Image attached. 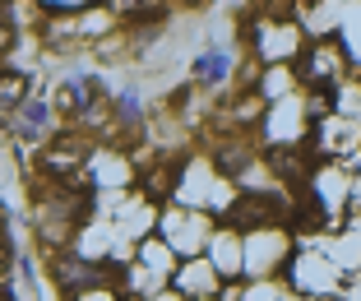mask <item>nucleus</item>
I'll return each mask as SVG.
<instances>
[{"label": "nucleus", "mask_w": 361, "mask_h": 301, "mask_svg": "<svg viewBox=\"0 0 361 301\" xmlns=\"http://www.w3.org/2000/svg\"><path fill=\"white\" fill-rule=\"evenodd\" d=\"M190 5H204V0H190Z\"/></svg>", "instance_id": "obj_5"}, {"label": "nucleus", "mask_w": 361, "mask_h": 301, "mask_svg": "<svg viewBox=\"0 0 361 301\" xmlns=\"http://www.w3.org/2000/svg\"><path fill=\"white\" fill-rule=\"evenodd\" d=\"M195 70H200V79H223L227 75V56L223 51H209V56H200V65H195Z\"/></svg>", "instance_id": "obj_3"}, {"label": "nucleus", "mask_w": 361, "mask_h": 301, "mask_svg": "<svg viewBox=\"0 0 361 301\" xmlns=\"http://www.w3.org/2000/svg\"><path fill=\"white\" fill-rule=\"evenodd\" d=\"M14 47V28H10V0H0V51Z\"/></svg>", "instance_id": "obj_4"}, {"label": "nucleus", "mask_w": 361, "mask_h": 301, "mask_svg": "<svg viewBox=\"0 0 361 301\" xmlns=\"http://www.w3.org/2000/svg\"><path fill=\"white\" fill-rule=\"evenodd\" d=\"M283 218H287L283 199H274V195H255V190H245L241 199H236V204L227 209L223 227H232V232H250V227H274V223H283Z\"/></svg>", "instance_id": "obj_1"}, {"label": "nucleus", "mask_w": 361, "mask_h": 301, "mask_svg": "<svg viewBox=\"0 0 361 301\" xmlns=\"http://www.w3.org/2000/svg\"><path fill=\"white\" fill-rule=\"evenodd\" d=\"M32 79L23 70H0V116H14V111L28 102Z\"/></svg>", "instance_id": "obj_2"}]
</instances>
